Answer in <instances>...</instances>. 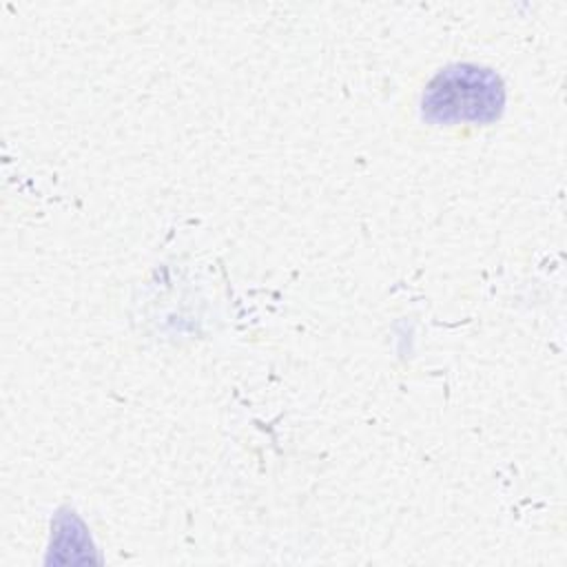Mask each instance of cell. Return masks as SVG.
Listing matches in <instances>:
<instances>
[{
	"label": "cell",
	"instance_id": "cell-1",
	"mask_svg": "<svg viewBox=\"0 0 567 567\" xmlns=\"http://www.w3.org/2000/svg\"><path fill=\"white\" fill-rule=\"evenodd\" d=\"M505 109L503 80L476 64L441 69L421 95V117L430 124H489Z\"/></svg>",
	"mask_w": 567,
	"mask_h": 567
}]
</instances>
